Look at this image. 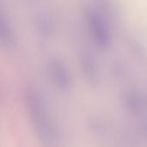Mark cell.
<instances>
[{
    "label": "cell",
    "instance_id": "cell-1",
    "mask_svg": "<svg viewBox=\"0 0 147 147\" xmlns=\"http://www.w3.org/2000/svg\"><path fill=\"white\" fill-rule=\"evenodd\" d=\"M26 112L40 147H60V134L43 94L36 88L25 92Z\"/></svg>",
    "mask_w": 147,
    "mask_h": 147
},
{
    "label": "cell",
    "instance_id": "cell-2",
    "mask_svg": "<svg viewBox=\"0 0 147 147\" xmlns=\"http://www.w3.org/2000/svg\"><path fill=\"white\" fill-rule=\"evenodd\" d=\"M83 16L92 44L101 52L109 51L114 42L109 18L93 3L84 8Z\"/></svg>",
    "mask_w": 147,
    "mask_h": 147
},
{
    "label": "cell",
    "instance_id": "cell-3",
    "mask_svg": "<svg viewBox=\"0 0 147 147\" xmlns=\"http://www.w3.org/2000/svg\"><path fill=\"white\" fill-rule=\"evenodd\" d=\"M47 77L53 86L61 93L67 94L73 88V77L67 65L58 57H49L45 63Z\"/></svg>",
    "mask_w": 147,
    "mask_h": 147
},
{
    "label": "cell",
    "instance_id": "cell-4",
    "mask_svg": "<svg viewBox=\"0 0 147 147\" xmlns=\"http://www.w3.org/2000/svg\"><path fill=\"white\" fill-rule=\"evenodd\" d=\"M78 64L84 80L93 87L102 84V72L98 59L90 47H83L78 51Z\"/></svg>",
    "mask_w": 147,
    "mask_h": 147
},
{
    "label": "cell",
    "instance_id": "cell-5",
    "mask_svg": "<svg viewBox=\"0 0 147 147\" xmlns=\"http://www.w3.org/2000/svg\"><path fill=\"white\" fill-rule=\"evenodd\" d=\"M33 26L36 34L42 40L52 39L55 33L57 24L52 13L46 9H40L33 16Z\"/></svg>",
    "mask_w": 147,
    "mask_h": 147
},
{
    "label": "cell",
    "instance_id": "cell-6",
    "mask_svg": "<svg viewBox=\"0 0 147 147\" xmlns=\"http://www.w3.org/2000/svg\"><path fill=\"white\" fill-rule=\"evenodd\" d=\"M0 42L7 51H13L17 47V38L12 22L3 10L0 13Z\"/></svg>",
    "mask_w": 147,
    "mask_h": 147
},
{
    "label": "cell",
    "instance_id": "cell-7",
    "mask_svg": "<svg viewBox=\"0 0 147 147\" xmlns=\"http://www.w3.org/2000/svg\"><path fill=\"white\" fill-rule=\"evenodd\" d=\"M125 105L130 112L142 115L147 110V99L141 93L130 91L125 95Z\"/></svg>",
    "mask_w": 147,
    "mask_h": 147
},
{
    "label": "cell",
    "instance_id": "cell-8",
    "mask_svg": "<svg viewBox=\"0 0 147 147\" xmlns=\"http://www.w3.org/2000/svg\"><path fill=\"white\" fill-rule=\"evenodd\" d=\"M146 130H147V121L146 122Z\"/></svg>",
    "mask_w": 147,
    "mask_h": 147
},
{
    "label": "cell",
    "instance_id": "cell-9",
    "mask_svg": "<svg viewBox=\"0 0 147 147\" xmlns=\"http://www.w3.org/2000/svg\"><path fill=\"white\" fill-rule=\"evenodd\" d=\"M95 1H99V0H94V2H95Z\"/></svg>",
    "mask_w": 147,
    "mask_h": 147
}]
</instances>
